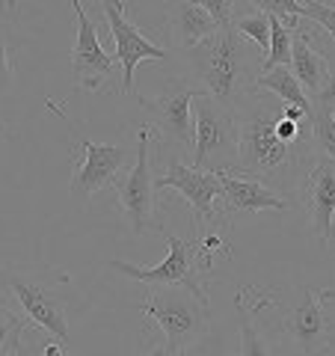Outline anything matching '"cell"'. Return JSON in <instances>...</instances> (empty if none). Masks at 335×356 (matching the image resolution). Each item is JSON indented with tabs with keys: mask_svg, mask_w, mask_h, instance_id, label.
I'll use <instances>...</instances> for the list:
<instances>
[{
	"mask_svg": "<svg viewBox=\"0 0 335 356\" xmlns=\"http://www.w3.org/2000/svg\"><path fill=\"white\" fill-rule=\"evenodd\" d=\"M0 285L21 303L30 327H36V330L69 344L65 297H60L48 282L39 280L36 273H27V270H0Z\"/></svg>",
	"mask_w": 335,
	"mask_h": 356,
	"instance_id": "cell-8",
	"label": "cell"
},
{
	"mask_svg": "<svg viewBox=\"0 0 335 356\" xmlns=\"http://www.w3.org/2000/svg\"><path fill=\"white\" fill-rule=\"evenodd\" d=\"M13 81H15V60H13L6 30L0 27V95H6L13 89Z\"/></svg>",
	"mask_w": 335,
	"mask_h": 356,
	"instance_id": "cell-28",
	"label": "cell"
},
{
	"mask_svg": "<svg viewBox=\"0 0 335 356\" xmlns=\"http://www.w3.org/2000/svg\"><path fill=\"white\" fill-rule=\"evenodd\" d=\"M193 170L231 172L238 158V119L205 92L193 102Z\"/></svg>",
	"mask_w": 335,
	"mask_h": 356,
	"instance_id": "cell-5",
	"label": "cell"
},
{
	"mask_svg": "<svg viewBox=\"0 0 335 356\" xmlns=\"http://www.w3.org/2000/svg\"><path fill=\"white\" fill-rule=\"evenodd\" d=\"M33 330H36V327H33ZM18 356H81V353H72L65 341L54 339V336H48V332H42V330H36V339L27 341V344H21Z\"/></svg>",
	"mask_w": 335,
	"mask_h": 356,
	"instance_id": "cell-25",
	"label": "cell"
},
{
	"mask_svg": "<svg viewBox=\"0 0 335 356\" xmlns=\"http://www.w3.org/2000/svg\"><path fill=\"white\" fill-rule=\"evenodd\" d=\"M311 110H318V113H327L335 119V72L327 77V83L320 86V92L311 98Z\"/></svg>",
	"mask_w": 335,
	"mask_h": 356,
	"instance_id": "cell-29",
	"label": "cell"
},
{
	"mask_svg": "<svg viewBox=\"0 0 335 356\" xmlns=\"http://www.w3.org/2000/svg\"><path fill=\"white\" fill-rule=\"evenodd\" d=\"M267 15H276L285 21L291 30H297V18H309L323 27V33L335 42V3H320V0H264V3H252Z\"/></svg>",
	"mask_w": 335,
	"mask_h": 356,
	"instance_id": "cell-18",
	"label": "cell"
},
{
	"mask_svg": "<svg viewBox=\"0 0 335 356\" xmlns=\"http://www.w3.org/2000/svg\"><path fill=\"white\" fill-rule=\"evenodd\" d=\"M199 89L187 86L184 81H172L158 98H142L140 107L152 116V128H158L166 140H172L175 146L193 152V102Z\"/></svg>",
	"mask_w": 335,
	"mask_h": 356,
	"instance_id": "cell-12",
	"label": "cell"
},
{
	"mask_svg": "<svg viewBox=\"0 0 335 356\" xmlns=\"http://www.w3.org/2000/svg\"><path fill=\"white\" fill-rule=\"evenodd\" d=\"M133 356H158V353H154V350H146V353H133Z\"/></svg>",
	"mask_w": 335,
	"mask_h": 356,
	"instance_id": "cell-31",
	"label": "cell"
},
{
	"mask_svg": "<svg viewBox=\"0 0 335 356\" xmlns=\"http://www.w3.org/2000/svg\"><path fill=\"white\" fill-rule=\"evenodd\" d=\"M166 30H170L172 48L190 51L199 42H205L208 36H214L220 30L214 24V18L205 13L202 0H178V3L166 6Z\"/></svg>",
	"mask_w": 335,
	"mask_h": 356,
	"instance_id": "cell-16",
	"label": "cell"
},
{
	"mask_svg": "<svg viewBox=\"0 0 335 356\" xmlns=\"http://www.w3.org/2000/svg\"><path fill=\"white\" fill-rule=\"evenodd\" d=\"M255 92H259V95L270 92V95H276L285 107H297V110H303V113H311L309 95L303 92V86L297 83V77L291 74V69H288V65L259 74V81H255Z\"/></svg>",
	"mask_w": 335,
	"mask_h": 356,
	"instance_id": "cell-20",
	"label": "cell"
},
{
	"mask_svg": "<svg viewBox=\"0 0 335 356\" xmlns=\"http://www.w3.org/2000/svg\"><path fill=\"white\" fill-rule=\"evenodd\" d=\"M291 42H294V30L279 21L276 15H270V44H267V54L261 60V74L282 69V65L291 63Z\"/></svg>",
	"mask_w": 335,
	"mask_h": 356,
	"instance_id": "cell-21",
	"label": "cell"
},
{
	"mask_svg": "<svg viewBox=\"0 0 335 356\" xmlns=\"http://www.w3.org/2000/svg\"><path fill=\"white\" fill-rule=\"evenodd\" d=\"M234 119H238V158H234L231 172L250 175L255 181L273 187L276 193H279V187H285V184L291 187V193L300 191L303 175L311 166L303 158V154H309L315 149L311 140L300 143V146H285V143H279L276 134H273L279 113H273V107L267 104L261 95L252 98L243 110H238Z\"/></svg>",
	"mask_w": 335,
	"mask_h": 356,
	"instance_id": "cell-1",
	"label": "cell"
},
{
	"mask_svg": "<svg viewBox=\"0 0 335 356\" xmlns=\"http://www.w3.org/2000/svg\"><path fill=\"white\" fill-rule=\"evenodd\" d=\"M74 18H77V44L72 51V74L77 89H89V92H107V83H116L119 63L104 51L101 39H98V27L83 13L81 0H72Z\"/></svg>",
	"mask_w": 335,
	"mask_h": 356,
	"instance_id": "cell-10",
	"label": "cell"
},
{
	"mask_svg": "<svg viewBox=\"0 0 335 356\" xmlns=\"http://www.w3.org/2000/svg\"><path fill=\"white\" fill-rule=\"evenodd\" d=\"M152 125L137 128V158L125 178L116 181L122 211L131 222L133 235H163L154 214V172H152Z\"/></svg>",
	"mask_w": 335,
	"mask_h": 356,
	"instance_id": "cell-7",
	"label": "cell"
},
{
	"mask_svg": "<svg viewBox=\"0 0 335 356\" xmlns=\"http://www.w3.org/2000/svg\"><path fill=\"white\" fill-rule=\"evenodd\" d=\"M309 128H311V146H315V152L320 154V158L335 163V119L311 110Z\"/></svg>",
	"mask_w": 335,
	"mask_h": 356,
	"instance_id": "cell-24",
	"label": "cell"
},
{
	"mask_svg": "<svg viewBox=\"0 0 335 356\" xmlns=\"http://www.w3.org/2000/svg\"><path fill=\"white\" fill-rule=\"evenodd\" d=\"M27 332H30V321L15 315L13 309L0 306V356H18Z\"/></svg>",
	"mask_w": 335,
	"mask_h": 356,
	"instance_id": "cell-23",
	"label": "cell"
},
{
	"mask_svg": "<svg viewBox=\"0 0 335 356\" xmlns=\"http://www.w3.org/2000/svg\"><path fill=\"white\" fill-rule=\"evenodd\" d=\"M101 13L107 18L110 36H113V48H116V63L122 72V95L133 92V72H137L140 63L146 60H166L170 51L158 44L146 30L125 15V3H113V0H104Z\"/></svg>",
	"mask_w": 335,
	"mask_h": 356,
	"instance_id": "cell-9",
	"label": "cell"
},
{
	"mask_svg": "<svg viewBox=\"0 0 335 356\" xmlns=\"http://www.w3.org/2000/svg\"><path fill=\"white\" fill-rule=\"evenodd\" d=\"M300 193L306 199V214L311 222V232L327 247L332 238V217H335V163L318 154L303 175Z\"/></svg>",
	"mask_w": 335,
	"mask_h": 356,
	"instance_id": "cell-14",
	"label": "cell"
},
{
	"mask_svg": "<svg viewBox=\"0 0 335 356\" xmlns=\"http://www.w3.org/2000/svg\"><path fill=\"white\" fill-rule=\"evenodd\" d=\"M202 6H205V13L214 18L217 27H231L234 18H238L250 3H238V0H202Z\"/></svg>",
	"mask_w": 335,
	"mask_h": 356,
	"instance_id": "cell-26",
	"label": "cell"
},
{
	"mask_svg": "<svg viewBox=\"0 0 335 356\" xmlns=\"http://www.w3.org/2000/svg\"><path fill=\"white\" fill-rule=\"evenodd\" d=\"M178 356H231V353H229V344H226V339H222L220 332L208 330L202 339L193 341L187 350H181Z\"/></svg>",
	"mask_w": 335,
	"mask_h": 356,
	"instance_id": "cell-27",
	"label": "cell"
},
{
	"mask_svg": "<svg viewBox=\"0 0 335 356\" xmlns=\"http://www.w3.org/2000/svg\"><path fill=\"white\" fill-rule=\"evenodd\" d=\"M288 69L297 77V83L303 86V92L309 95V102L320 92V86L327 83V77L332 74L329 60L315 48V42L309 39V30L297 27L294 30V42H291V63Z\"/></svg>",
	"mask_w": 335,
	"mask_h": 356,
	"instance_id": "cell-17",
	"label": "cell"
},
{
	"mask_svg": "<svg viewBox=\"0 0 335 356\" xmlns=\"http://www.w3.org/2000/svg\"><path fill=\"white\" fill-rule=\"evenodd\" d=\"M273 300L270 297H259L255 300V306H247V297H243V291L234 297V312H238V330H240V344H238V356H273L270 344H267L264 332L255 327V309L261 306H270Z\"/></svg>",
	"mask_w": 335,
	"mask_h": 356,
	"instance_id": "cell-19",
	"label": "cell"
},
{
	"mask_svg": "<svg viewBox=\"0 0 335 356\" xmlns=\"http://www.w3.org/2000/svg\"><path fill=\"white\" fill-rule=\"evenodd\" d=\"M15 9H21V6L18 3H0V27H3L6 21L15 15Z\"/></svg>",
	"mask_w": 335,
	"mask_h": 356,
	"instance_id": "cell-30",
	"label": "cell"
},
{
	"mask_svg": "<svg viewBox=\"0 0 335 356\" xmlns=\"http://www.w3.org/2000/svg\"><path fill=\"white\" fill-rule=\"evenodd\" d=\"M3 131H6V128H3V122H0V137H3Z\"/></svg>",
	"mask_w": 335,
	"mask_h": 356,
	"instance_id": "cell-32",
	"label": "cell"
},
{
	"mask_svg": "<svg viewBox=\"0 0 335 356\" xmlns=\"http://www.w3.org/2000/svg\"><path fill=\"white\" fill-rule=\"evenodd\" d=\"M217 178H220V193H222V211H229V214H259V211L291 208V199H285L273 187L255 181L250 175L217 172Z\"/></svg>",
	"mask_w": 335,
	"mask_h": 356,
	"instance_id": "cell-15",
	"label": "cell"
},
{
	"mask_svg": "<svg viewBox=\"0 0 335 356\" xmlns=\"http://www.w3.org/2000/svg\"><path fill=\"white\" fill-rule=\"evenodd\" d=\"M166 241V259L154 267H137L131 261H110V267L119 273L131 276L142 285H161V288H187L193 297L205 300L208 303V288L202 282V273L208 270V261L202 259V250H199V241L190 238H175V235H163Z\"/></svg>",
	"mask_w": 335,
	"mask_h": 356,
	"instance_id": "cell-6",
	"label": "cell"
},
{
	"mask_svg": "<svg viewBox=\"0 0 335 356\" xmlns=\"http://www.w3.org/2000/svg\"><path fill=\"white\" fill-rule=\"evenodd\" d=\"M231 27L238 30L259 54H267V44H270V15L267 13H261V9L252 6V13L238 15Z\"/></svg>",
	"mask_w": 335,
	"mask_h": 356,
	"instance_id": "cell-22",
	"label": "cell"
},
{
	"mask_svg": "<svg viewBox=\"0 0 335 356\" xmlns=\"http://www.w3.org/2000/svg\"><path fill=\"white\" fill-rule=\"evenodd\" d=\"M187 63L193 81L199 83V92L214 98L231 113L259 98L255 81L261 74V54L234 27H220L214 36L190 48Z\"/></svg>",
	"mask_w": 335,
	"mask_h": 356,
	"instance_id": "cell-2",
	"label": "cell"
},
{
	"mask_svg": "<svg viewBox=\"0 0 335 356\" xmlns=\"http://www.w3.org/2000/svg\"><path fill=\"white\" fill-rule=\"evenodd\" d=\"M166 187H172V191H178L187 199V208L199 229H202V222H211L222 214V193L217 172H202L181 161H170L163 166L161 178H154V191H166Z\"/></svg>",
	"mask_w": 335,
	"mask_h": 356,
	"instance_id": "cell-11",
	"label": "cell"
},
{
	"mask_svg": "<svg viewBox=\"0 0 335 356\" xmlns=\"http://www.w3.org/2000/svg\"><path fill=\"white\" fill-rule=\"evenodd\" d=\"M74 161L77 170L72 175V196L74 199H89L95 193H101L104 187L116 184V178L125 172L128 166V152L113 143H92V140H81L77 143Z\"/></svg>",
	"mask_w": 335,
	"mask_h": 356,
	"instance_id": "cell-13",
	"label": "cell"
},
{
	"mask_svg": "<svg viewBox=\"0 0 335 356\" xmlns=\"http://www.w3.org/2000/svg\"><path fill=\"white\" fill-rule=\"evenodd\" d=\"M332 238H335V217H332Z\"/></svg>",
	"mask_w": 335,
	"mask_h": 356,
	"instance_id": "cell-33",
	"label": "cell"
},
{
	"mask_svg": "<svg viewBox=\"0 0 335 356\" xmlns=\"http://www.w3.org/2000/svg\"><path fill=\"white\" fill-rule=\"evenodd\" d=\"M282 332L303 356H327L335 339V291L303 285L282 309Z\"/></svg>",
	"mask_w": 335,
	"mask_h": 356,
	"instance_id": "cell-4",
	"label": "cell"
},
{
	"mask_svg": "<svg viewBox=\"0 0 335 356\" xmlns=\"http://www.w3.org/2000/svg\"><path fill=\"white\" fill-rule=\"evenodd\" d=\"M142 332L149 327L161 330V344L154 348L158 356H178L193 341H199L211 330V309L187 288H161L154 285L140 303Z\"/></svg>",
	"mask_w": 335,
	"mask_h": 356,
	"instance_id": "cell-3",
	"label": "cell"
}]
</instances>
